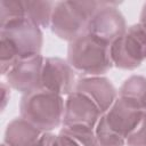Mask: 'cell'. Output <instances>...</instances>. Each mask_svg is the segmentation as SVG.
<instances>
[{
	"instance_id": "277c9868",
	"label": "cell",
	"mask_w": 146,
	"mask_h": 146,
	"mask_svg": "<svg viewBox=\"0 0 146 146\" xmlns=\"http://www.w3.org/2000/svg\"><path fill=\"white\" fill-rule=\"evenodd\" d=\"M103 1H59L55 3L50 29L58 38L73 41L87 31L89 21Z\"/></svg>"
},
{
	"instance_id": "3957f363",
	"label": "cell",
	"mask_w": 146,
	"mask_h": 146,
	"mask_svg": "<svg viewBox=\"0 0 146 146\" xmlns=\"http://www.w3.org/2000/svg\"><path fill=\"white\" fill-rule=\"evenodd\" d=\"M143 114L144 112L117 97L95 127L99 146H124L128 136L137 127Z\"/></svg>"
},
{
	"instance_id": "9c48e42d",
	"label": "cell",
	"mask_w": 146,
	"mask_h": 146,
	"mask_svg": "<svg viewBox=\"0 0 146 146\" xmlns=\"http://www.w3.org/2000/svg\"><path fill=\"white\" fill-rule=\"evenodd\" d=\"M44 57L40 54L18 60L6 74L8 86L13 89L29 94L40 88Z\"/></svg>"
},
{
	"instance_id": "5bb4252c",
	"label": "cell",
	"mask_w": 146,
	"mask_h": 146,
	"mask_svg": "<svg viewBox=\"0 0 146 146\" xmlns=\"http://www.w3.org/2000/svg\"><path fill=\"white\" fill-rule=\"evenodd\" d=\"M55 3L52 1H24L26 18L39 27H49Z\"/></svg>"
},
{
	"instance_id": "2e32d148",
	"label": "cell",
	"mask_w": 146,
	"mask_h": 146,
	"mask_svg": "<svg viewBox=\"0 0 146 146\" xmlns=\"http://www.w3.org/2000/svg\"><path fill=\"white\" fill-rule=\"evenodd\" d=\"M23 18H26L24 1L21 0L0 1V25Z\"/></svg>"
},
{
	"instance_id": "ffe728a7",
	"label": "cell",
	"mask_w": 146,
	"mask_h": 146,
	"mask_svg": "<svg viewBox=\"0 0 146 146\" xmlns=\"http://www.w3.org/2000/svg\"><path fill=\"white\" fill-rule=\"evenodd\" d=\"M1 100H2V104H1V108L3 110L6 107V104L7 102L9 100V97H10V92H9V86H7L6 83H2L1 84Z\"/></svg>"
},
{
	"instance_id": "6da1fadb",
	"label": "cell",
	"mask_w": 146,
	"mask_h": 146,
	"mask_svg": "<svg viewBox=\"0 0 146 146\" xmlns=\"http://www.w3.org/2000/svg\"><path fill=\"white\" fill-rule=\"evenodd\" d=\"M65 100L63 96L44 89L24 94L19 103L21 117L42 132H49L63 123Z\"/></svg>"
},
{
	"instance_id": "7c38bea8",
	"label": "cell",
	"mask_w": 146,
	"mask_h": 146,
	"mask_svg": "<svg viewBox=\"0 0 146 146\" xmlns=\"http://www.w3.org/2000/svg\"><path fill=\"white\" fill-rule=\"evenodd\" d=\"M42 131L23 117L10 121L5 131L3 143L7 146H34Z\"/></svg>"
},
{
	"instance_id": "30bf717a",
	"label": "cell",
	"mask_w": 146,
	"mask_h": 146,
	"mask_svg": "<svg viewBox=\"0 0 146 146\" xmlns=\"http://www.w3.org/2000/svg\"><path fill=\"white\" fill-rule=\"evenodd\" d=\"M102 115L103 113L98 106L88 96L74 90L65 99L62 125H86L95 128Z\"/></svg>"
},
{
	"instance_id": "ba28073f",
	"label": "cell",
	"mask_w": 146,
	"mask_h": 146,
	"mask_svg": "<svg viewBox=\"0 0 146 146\" xmlns=\"http://www.w3.org/2000/svg\"><path fill=\"white\" fill-rule=\"evenodd\" d=\"M75 72L67 60L59 57H47L43 62L41 89L60 96H67L75 88Z\"/></svg>"
},
{
	"instance_id": "9a60e30c",
	"label": "cell",
	"mask_w": 146,
	"mask_h": 146,
	"mask_svg": "<svg viewBox=\"0 0 146 146\" xmlns=\"http://www.w3.org/2000/svg\"><path fill=\"white\" fill-rule=\"evenodd\" d=\"M60 131L71 136L80 146H99L95 128L86 125H68L63 127Z\"/></svg>"
},
{
	"instance_id": "8fae6325",
	"label": "cell",
	"mask_w": 146,
	"mask_h": 146,
	"mask_svg": "<svg viewBox=\"0 0 146 146\" xmlns=\"http://www.w3.org/2000/svg\"><path fill=\"white\" fill-rule=\"evenodd\" d=\"M75 91L88 96L104 114L117 98V91L113 83L105 76H84L76 81Z\"/></svg>"
},
{
	"instance_id": "52a82bcc",
	"label": "cell",
	"mask_w": 146,
	"mask_h": 146,
	"mask_svg": "<svg viewBox=\"0 0 146 146\" xmlns=\"http://www.w3.org/2000/svg\"><path fill=\"white\" fill-rule=\"evenodd\" d=\"M116 2L103 1L88 23L86 33L112 44L127 31L124 16L116 7Z\"/></svg>"
},
{
	"instance_id": "e0dca14e",
	"label": "cell",
	"mask_w": 146,
	"mask_h": 146,
	"mask_svg": "<svg viewBox=\"0 0 146 146\" xmlns=\"http://www.w3.org/2000/svg\"><path fill=\"white\" fill-rule=\"evenodd\" d=\"M127 146H146V112H144L139 123L128 136Z\"/></svg>"
},
{
	"instance_id": "ac0fdd59",
	"label": "cell",
	"mask_w": 146,
	"mask_h": 146,
	"mask_svg": "<svg viewBox=\"0 0 146 146\" xmlns=\"http://www.w3.org/2000/svg\"><path fill=\"white\" fill-rule=\"evenodd\" d=\"M52 146H80V145L71 136L60 131L58 135L55 136L54 141H52Z\"/></svg>"
},
{
	"instance_id": "d6986e66",
	"label": "cell",
	"mask_w": 146,
	"mask_h": 146,
	"mask_svg": "<svg viewBox=\"0 0 146 146\" xmlns=\"http://www.w3.org/2000/svg\"><path fill=\"white\" fill-rule=\"evenodd\" d=\"M54 138L55 135H52L51 132H42V135L34 144V146H52Z\"/></svg>"
},
{
	"instance_id": "5b68a950",
	"label": "cell",
	"mask_w": 146,
	"mask_h": 146,
	"mask_svg": "<svg viewBox=\"0 0 146 146\" xmlns=\"http://www.w3.org/2000/svg\"><path fill=\"white\" fill-rule=\"evenodd\" d=\"M113 66L122 70H135L146 59V25L137 23L111 44Z\"/></svg>"
},
{
	"instance_id": "44dd1931",
	"label": "cell",
	"mask_w": 146,
	"mask_h": 146,
	"mask_svg": "<svg viewBox=\"0 0 146 146\" xmlns=\"http://www.w3.org/2000/svg\"><path fill=\"white\" fill-rule=\"evenodd\" d=\"M139 23H143L146 25V3H144L143 6V9H141V13H140V21Z\"/></svg>"
},
{
	"instance_id": "4fadbf2b",
	"label": "cell",
	"mask_w": 146,
	"mask_h": 146,
	"mask_svg": "<svg viewBox=\"0 0 146 146\" xmlns=\"http://www.w3.org/2000/svg\"><path fill=\"white\" fill-rule=\"evenodd\" d=\"M119 98L136 110L146 112V78L131 75L119 89Z\"/></svg>"
},
{
	"instance_id": "7a4b0ae2",
	"label": "cell",
	"mask_w": 146,
	"mask_h": 146,
	"mask_svg": "<svg viewBox=\"0 0 146 146\" xmlns=\"http://www.w3.org/2000/svg\"><path fill=\"white\" fill-rule=\"evenodd\" d=\"M67 62L74 71L89 76L105 74L113 66L111 44L89 33H83L68 43Z\"/></svg>"
},
{
	"instance_id": "8992f818",
	"label": "cell",
	"mask_w": 146,
	"mask_h": 146,
	"mask_svg": "<svg viewBox=\"0 0 146 146\" xmlns=\"http://www.w3.org/2000/svg\"><path fill=\"white\" fill-rule=\"evenodd\" d=\"M0 39L6 40L15 49L19 59L39 55L43 44L41 27L27 18L0 25Z\"/></svg>"
},
{
	"instance_id": "7402d4cb",
	"label": "cell",
	"mask_w": 146,
	"mask_h": 146,
	"mask_svg": "<svg viewBox=\"0 0 146 146\" xmlns=\"http://www.w3.org/2000/svg\"><path fill=\"white\" fill-rule=\"evenodd\" d=\"M1 146H7V145H6L5 143H2V145H1Z\"/></svg>"
}]
</instances>
